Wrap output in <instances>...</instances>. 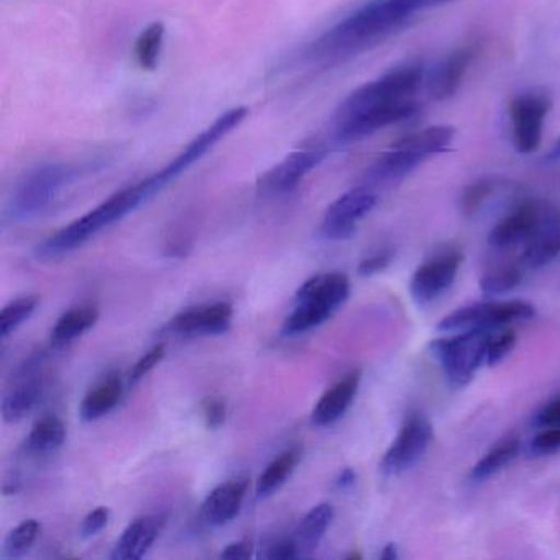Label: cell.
I'll use <instances>...</instances> for the list:
<instances>
[{
  "label": "cell",
  "mask_w": 560,
  "mask_h": 560,
  "mask_svg": "<svg viewBox=\"0 0 560 560\" xmlns=\"http://www.w3.org/2000/svg\"><path fill=\"white\" fill-rule=\"evenodd\" d=\"M530 457H544V455L560 452V428H544L533 441L529 442Z\"/></svg>",
  "instance_id": "cell-37"
},
{
  "label": "cell",
  "mask_w": 560,
  "mask_h": 560,
  "mask_svg": "<svg viewBox=\"0 0 560 560\" xmlns=\"http://www.w3.org/2000/svg\"><path fill=\"white\" fill-rule=\"evenodd\" d=\"M247 114L248 109L244 106L234 107V109L222 114L221 117H218V119L212 122V126L202 130L192 142H189L186 149L183 150L178 156H175L165 168L160 170V172H156L155 175L150 176V178L143 179V186H145L149 199H152L153 196L163 191L170 183L175 182L186 170L191 168L195 163H198L206 153L211 152L214 145H218L235 127L244 122Z\"/></svg>",
  "instance_id": "cell-7"
},
{
  "label": "cell",
  "mask_w": 560,
  "mask_h": 560,
  "mask_svg": "<svg viewBox=\"0 0 560 560\" xmlns=\"http://www.w3.org/2000/svg\"><path fill=\"white\" fill-rule=\"evenodd\" d=\"M165 25L162 22H153L137 38L136 57L142 70L153 71L159 67L163 44H165Z\"/></svg>",
  "instance_id": "cell-31"
},
{
  "label": "cell",
  "mask_w": 560,
  "mask_h": 560,
  "mask_svg": "<svg viewBox=\"0 0 560 560\" xmlns=\"http://www.w3.org/2000/svg\"><path fill=\"white\" fill-rule=\"evenodd\" d=\"M396 250L393 247L382 248L376 254L370 255V257L363 258L360 261L359 271L360 277H373V275L382 273L389 265L395 260Z\"/></svg>",
  "instance_id": "cell-38"
},
{
  "label": "cell",
  "mask_w": 560,
  "mask_h": 560,
  "mask_svg": "<svg viewBox=\"0 0 560 560\" xmlns=\"http://www.w3.org/2000/svg\"><path fill=\"white\" fill-rule=\"evenodd\" d=\"M454 137V127L432 126L401 137V139L393 143V147H398V149L408 150V152H415L429 159V156L435 155V153L447 150Z\"/></svg>",
  "instance_id": "cell-27"
},
{
  "label": "cell",
  "mask_w": 560,
  "mask_h": 560,
  "mask_svg": "<svg viewBox=\"0 0 560 560\" xmlns=\"http://www.w3.org/2000/svg\"><path fill=\"white\" fill-rule=\"evenodd\" d=\"M248 490L247 478H235L215 487L202 503V516L211 526L231 523L244 503Z\"/></svg>",
  "instance_id": "cell-21"
},
{
  "label": "cell",
  "mask_w": 560,
  "mask_h": 560,
  "mask_svg": "<svg viewBox=\"0 0 560 560\" xmlns=\"http://www.w3.org/2000/svg\"><path fill=\"white\" fill-rule=\"evenodd\" d=\"M264 557L271 560L300 559V552H298V546L293 537H290V539H281L271 544Z\"/></svg>",
  "instance_id": "cell-43"
},
{
  "label": "cell",
  "mask_w": 560,
  "mask_h": 560,
  "mask_svg": "<svg viewBox=\"0 0 560 560\" xmlns=\"http://www.w3.org/2000/svg\"><path fill=\"white\" fill-rule=\"evenodd\" d=\"M536 316V307L526 301H483L458 307L439 320V332H464V330H498L508 324L523 323Z\"/></svg>",
  "instance_id": "cell-8"
},
{
  "label": "cell",
  "mask_w": 560,
  "mask_h": 560,
  "mask_svg": "<svg viewBox=\"0 0 560 560\" xmlns=\"http://www.w3.org/2000/svg\"><path fill=\"white\" fill-rule=\"evenodd\" d=\"M494 182L490 178L478 179L464 189L460 196V209L465 215H474L480 211L488 198L493 195Z\"/></svg>",
  "instance_id": "cell-35"
},
{
  "label": "cell",
  "mask_w": 560,
  "mask_h": 560,
  "mask_svg": "<svg viewBox=\"0 0 560 560\" xmlns=\"http://www.w3.org/2000/svg\"><path fill=\"white\" fill-rule=\"evenodd\" d=\"M547 160H550V162H557V160H560V139L559 142L552 147V150H550L549 155H547Z\"/></svg>",
  "instance_id": "cell-47"
},
{
  "label": "cell",
  "mask_w": 560,
  "mask_h": 560,
  "mask_svg": "<svg viewBox=\"0 0 560 560\" xmlns=\"http://www.w3.org/2000/svg\"><path fill=\"white\" fill-rule=\"evenodd\" d=\"M165 353L166 347L163 346V343L150 349L149 352H147L145 355H143L142 359L133 365L132 372H130L129 376L130 383L136 385V383H139L143 376L149 375V373L152 372V370L155 369L163 359H165Z\"/></svg>",
  "instance_id": "cell-39"
},
{
  "label": "cell",
  "mask_w": 560,
  "mask_h": 560,
  "mask_svg": "<svg viewBox=\"0 0 560 560\" xmlns=\"http://www.w3.org/2000/svg\"><path fill=\"white\" fill-rule=\"evenodd\" d=\"M32 370L25 373L24 378L19 380L12 388L5 392L2 399V416L8 422L22 421L25 416L34 411L44 395V382L38 376L31 375Z\"/></svg>",
  "instance_id": "cell-23"
},
{
  "label": "cell",
  "mask_w": 560,
  "mask_h": 560,
  "mask_svg": "<svg viewBox=\"0 0 560 560\" xmlns=\"http://www.w3.org/2000/svg\"><path fill=\"white\" fill-rule=\"evenodd\" d=\"M524 270H526V267L523 264H511L488 271L480 280L481 293L485 296H501V294L510 293L523 283Z\"/></svg>",
  "instance_id": "cell-32"
},
{
  "label": "cell",
  "mask_w": 560,
  "mask_h": 560,
  "mask_svg": "<svg viewBox=\"0 0 560 560\" xmlns=\"http://www.w3.org/2000/svg\"><path fill=\"white\" fill-rule=\"evenodd\" d=\"M100 319V307L96 304H81L67 311L51 330V342L55 346H67L91 329Z\"/></svg>",
  "instance_id": "cell-26"
},
{
  "label": "cell",
  "mask_w": 560,
  "mask_h": 560,
  "mask_svg": "<svg viewBox=\"0 0 560 560\" xmlns=\"http://www.w3.org/2000/svg\"><path fill=\"white\" fill-rule=\"evenodd\" d=\"M77 170L65 163L38 166L28 172L12 191L4 221L21 222L47 211L65 188L73 182Z\"/></svg>",
  "instance_id": "cell-5"
},
{
  "label": "cell",
  "mask_w": 560,
  "mask_h": 560,
  "mask_svg": "<svg viewBox=\"0 0 560 560\" xmlns=\"http://www.w3.org/2000/svg\"><path fill=\"white\" fill-rule=\"evenodd\" d=\"M378 205V196L370 186H359L337 198L327 208L317 235L323 241H349L357 234V225Z\"/></svg>",
  "instance_id": "cell-9"
},
{
  "label": "cell",
  "mask_w": 560,
  "mask_h": 560,
  "mask_svg": "<svg viewBox=\"0 0 560 560\" xmlns=\"http://www.w3.org/2000/svg\"><path fill=\"white\" fill-rule=\"evenodd\" d=\"M382 560H396L398 559V547L396 544L389 542L383 547L382 553H380Z\"/></svg>",
  "instance_id": "cell-46"
},
{
  "label": "cell",
  "mask_w": 560,
  "mask_h": 560,
  "mask_svg": "<svg viewBox=\"0 0 560 560\" xmlns=\"http://www.w3.org/2000/svg\"><path fill=\"white\" fill-rule=\"evenodd\" d=\"M360 380H362V372L352 370L339 382L334 383L314 406L313 412H311V422L317 428H326V425L339 421L352 406L357 392H359Z\"/></svg>",
  "instance_id": "cell-19"
},
{
  "label": "cell",
  "mask_w": 560,
  "mask_h": 560,
  "mask_svg": "<svg viewBox=\"0 0 560 560\" xmlns=\"http://www.w3.org/2000/svg\"><path fill=\"white\" fill-rule=\"evenodd\" d=\"M67 439V428L57 416L47 415L35 422L25 439V447L35 455H47L57 452Z\"/></svg>",
  "instance_id": "cell-28"
},
{
  "label": "cell",
  "mask_w": 560,
  "mask_h": 560,
  "mask_svg": "<svg viewBox=\"0 0 560 560\" xmlns=\"http://www.w3.org/2000/svg\"><path fill=\"white\" fill-rule=\"evenodd\" d=\"M147 201L149 199H147L145 191H143L142 182L114 192L110 198L101 202L93 211L81 215L80 219L71 222L67 228L61 229L57 234L47 238V241L42 242L37 247L38 257L57 258L77 250L81 245L91 241L97 232L126 218L130 212L145 205Z\"/></svg>",
  "instance_id": "cell-2"
},
{
  "label": "cell",
  "mask_w": 560,
  "mask_h": 560,
  "mask_svg": "<svg viewBox=\"0 0 560 560\" xmlns=\"http://www.w3.org/2000/svg\"><path fill=\"white\" fill-rule=\"evenodd\" d=\"M533 424L539 429L560 428V396L534 416Z\"/></svg>",
  "instance_id": "cell-42"
},
{
  "label": "cell",
  "mask_w": 560,
  "mask_h": 560,
  "mask_svg": "<svg viewBox=\"0 0 560 560\" xmlns=\"http://www.w3.org/2000/svg\"><path fill=\"white\" fill-rule=\"evenodd\" d=\"M109 510L104 506L96 508V510L91 511L86 517H84L83 523H81L80 534L81 537H93L96 534H100L104 527L109 523Z\"/></svg>",
  "instance_id": "cell-40"
},
{
  "label": "cell",
  "mask_w": 560,
  "mask_h": 560,
  "mask_svg": "<svg viewBox=\"0 0 560 560\" xmlns=\"http://www.w3.org/2000/svg\"><path fill=\"white\" fill-rule=\"evenodd\" d=\"M326 150L319 147L296 150L258 179L257 188L265 196H281L293 191L301 182L323 163Z\"/></svg>",
  "instance_id": "cell-13"
},
{
  "label": "cell",
  "mask_w": 560,
  "mask_h": 560,
  "mask_svg": "<svg viewBox=\"0 0 560 560\" xmlns=\"http://www.w3.org/2000/svg\"><path fill=\"white\" fill-rule=\"evenodd\" d=\"M332 520L334 508L329 503L316 504L304 514L293 536L300 557H310L317 549Z\"/></svg>",
  "instance_id": "cell-25"
},
{
  "label": "cell",
  "mask_w": 560,
  "mask_h": 560,
  "mask_svg": "<svg viewBox=\"0 0 560 560\" xmlns=\"http://www.w3.org/2000/svg\"><path fill=\"white\" fill-rule=\"evenodd\" d=\"M434 439V428L425 416L415 415L406 419L393 444L380 462V471L386 477L405 474L415 467Z\"/></svg>",
  "instance_id": "cell-11"
},
{
  "label": "cell",
  "mask_w": 560,
  "mask_h": 560,
  "mask_svg": "<svg viewBox=\"0 0 560 560\" xmlns=\"http://www.w3.org/2000/svg\"><path fill=\"white\" fill-rule=\"evenodd\" d=\"M552 107L546 93H521L510 101L511 137L514 149L524 155L536 152L542 142L544 124Z\"/></svg>",
  "instance_id": "cell-10"
},
{
  "label": "cell",
  "mask_w": 560,
  "mask_h": 560,
  "mask_svg": "<svg viewBox=\"0 0 560 560\" xmlns=\"http://www.w3.org/2000/svg\"><path fill=\"white\" fill-rule=\"evenodd\" d=\"M546 202L524 199L504 215L488 235V244L497 250H511L526 244L542 221Z\"/></svg>",
  "instance_id": "cell-15"
},
{
  "label": "cell",
  "mask_w": 560,
  "mask_h": 560,
  "mask_svg": "<svg viewBox=\"0 0 560 560\" xmlns=\"http://www.w3.org/2000/svg\"><path fill=\"white\" fill-rule=\"evenodd\" d=\"M42 526L37 520L22 521L8 534L2 547V559L12 560L25 556L40 536Z\"/></svg>",
  "instance_id": "cell-33"
},
{
  "label": "cell",
  "mask_w": 560,
  "mask_h": 560,
  "mask_svg": "<svg viewBox=\"0 0 560 560\" xmlns=\"http://www.w3.org/2000/svg\"><path fill=\"white\" fill-rule=\"evenodd\" d=\"M234 310L228 303L202 304L176 314L168 329L178 336H219L231 327Z\"/></svg>",
  "instance_id": "cell-17"
},
{
  "label": "cell",
  "mask_w": 560,
  "mask_h": 560,
  "mask_svg": "<svg viewBox=\"0 0 560 560\" xmlns=\"http://www.w3.org/2000/svg\"><path fill=\"white\" fill-rule=\"evenodd\" d=\"M38 303H40L38 296H22L11 301L0 313V337L8 339L35 313Z\"/></svg>",
  "instance_id": "cell-34"
},
{
  "label": "cell",
  "mask_w": 560,
  "mask_h": 560,
  "mask_svg": "<svg viewBox=\"0 0 560 560\" xmlns=\"http://www.w3.org/2000/svg\"><path fill=\"white\" fill-rule=\"evenodd\" d=\"M490 336L491 330H464L455 332L454 337H439L429 343V350L441 363L452 388L467 386L480 366L487 363Z\"/></svg>",
  "instance_id": "cell-6"
},
{
  "label": "cell",
  "mask_w": 560,
  "mask_h": 560,
  "mask_svg": "<svg viewBox=\"0 0 560 560\" xmlns=\"http://www.w3.org/2000/svg\"><path fill=\"white\" fill-rule=\"evenodd\" d=\"M435 5L438 0H369L317 38L311 45L310 58L319 63L346 60L398 31L412 15Z\"/></svg>",
  "instance_id": "cell-1"
},
{
  "label": "cell",
  "mask_w": 560,
  "mask_h": 560,
  "mask_svg": "<svg viewBox=\"0 0 560 560\" xmlns=\"http://www.w3.org/2000/svg\"><path fill=\"white\" fill-rule=\"evenodd\" d=\"M424 80L425 68L422 61H409L401 67L393 68L378 80L370 81L349 94L346 101L337 107L334 126L362 116L369 110L378 109V107L415 100Z\"/></svg>",
  "instance_id": "cell-3"
},
{
  "label": "cell",
  "mask_w": 560,
  "mask_h": 560,
  "mask_svg": "<svg viewBox=\"0 0 560 560\" xmlns=\"http://www.w3.org/2000/svg\"><path fill=\"white\" fill-rule=\"evenodd\" d=\"M360 553L359 552H353V553H350V556H347V559H360Z\"/></svg>",
  "instance_id": "cell-48"
},
{
  "label": "cell",
  "mask_w": 560,
  "mask_h": 560,
  "mask_svg": "<svg viewBox=\"0 0 560 560\" xmlns=\"http://www.w3.org/2000/svg\"><path fill=\"white\" fill-rule=\"evenodd\" d=\"M202 411H205L206 425L209 429H219L225 421V402L222 399L209 398L202 402Z\"/></svg>",
  "instance_id": "cell-41"
},
{
  "label": "cell",
  "mask_w": 560,
  "mask_h": 560,
  "mask_svg": "<svg viewBox=\"0 0 560 560\" xmlns=\"http://www.w3.org/2000/svg\"><path fill=\"white\" fill-rule=\"evenodd\" d=\"M350 296V280L347 275H316L301 284L296 293V307L287 317L281 332L287 337L310 332L314 327L326 323Z\"/></svg>",
  "instance_id": "cell-4"
},
{
  "label": "cell",
  "mask_w": 560,
  "mask_h": 560,
  "mask_svg": "<svg viewBox=\"0 0 560 560\" xmlns=\"http://www.w3.org/2000/svg\"><path fill=\"white\" fill-rule=\"evenodd\" d=\"M301 458H303V452L301 448H288V451L281 452L277 458L268 464L265 468L264 474L260 475L257 481V494L260 498L270 497L271 493L283 487L287 483L288 478L293 475L300 465Z\"/></svg>",
  "instance_id": "cell-30"
},
{
  "label": "cell",
  "mask_w": 560,
  "mask_h": 560,
  "mask_svg": "<svg viewBox=\"0 0 560 560\" xmlns=\"http://www.w3.org/2000/svg\"><path fill=\"white\" fill-rule=\"evenodd\" d=\"M560 254V212L547 205L542 221L533 237L524 244L521 264L526 270H539Z\"/></svg>",
  "instance_id": "cell-18"
},
{
  "label": "cell",
  "mask_w": 560,
  "mask_h": 560,
  "mask_svg": "<svg viewBox=\"0 0 560 560\" xmlns=\"http://www.w3.org/2000/svg\"><path fill=\"white\" fill-rule=\"evenodd\" d=\"M521 441L517 438H506L504 441L498 442L493 448L487 452L477 464L471 468L470 478L474 483L488 480L493 475L500 474L506 468L514 458L520 455Z\"/></svg>",
  "instance_id": "cell-29"
},
{
  "label": "cell",
  "mask_w": 560,
  "mask_h": 560,
  "mask_svg": "<svg viewBox=\"0 0 560 560\" xmlns=\"http://www.w3.org/2000/svg\"><path fill=\"white\" fill-rule=\"evenodd\" d=\"M424 162L425 156L392 145L388 152L382 153L370 165L363 175V182H365V186L392 185V183L401 182L406 176L411 175Z\"/></svg>",
  "instance_id": "cell-22"
},
{
  "label": "cell",
  "mask_w": 560,
  "mask_h": 560,
  "mask_svg": "<svg viewBox=\"0 0 560 560\" xmlns=\"http://www.w3.org/2000/svg\"><path fill=\"white\" fill-rule=\"evenodd\" d=\"M124 383L119 375H107L84 396L80 416L84 422L97 421L109 415L122 399Z\"/></svg>",
  "instance_id": "cell-24"
},
{
  "label": "cell",
  "mask_w": 560,
  "mask_h": 560,
  "mask_svg": "<svg viewBox=\"0 0 560 560\" xmlns=\"http://www.w3.org/2000/svg\"><path fill=\"white\" fill-rule=\"evenodd\" d=\"M252 553H254L252 542H248V540H237V542H232L224 547V550L221 552V559H250Z\"/></svg>",
  "instance_id": "cell-44"
},
{
  "label": "cell",
  "mask_w": 560,
  "mask_h": 560,
  "mask_svg": "<svg viewBox=\"0 0 560 560\" xmlns=\"http://www.w3.org/2000/svg\"><path fill=\"white\" fill-rule=\"evenodd\" d=\"M419 110H421V104L415 100L389 104V106L378 107V109L369 110V113L353 117L346 122L337 124L334 126V136L342 143L359 142L386 127L418 116Z\"/></svg>",
  "instance_id": "cell-14"
},
{
  "label": "cell",
  "mask_w": 560,
  "mask_h": 560,
  "mask_svg": "<svg viewBox=\"0 0 560 560\" xmlns=\"http://www.w3.org/2000/svg\"><path fill=\"white\" fill-rule=\"evenodd\" d=\"M163 526H165V517L162 514H147V516L137 517L126 527L122 536L114 546L110 557L114 560L142 559L159 539Z\"/></svg>",
  "instance_id": "cell-20"
},
{
  "label": "cell",
  "mask_w": 560,
  "mask_h": 560,
  "mask_svg": "<svg viewBox=\"0 0 560 560\" xmlns=\"http://www.w3.org/2000/svg\"><path fill=\"white\" fill-rule=\"evenodd\" d=\"M477 45L468 44L465 47L457 48L451 55L439 61L431 73L425 77V90L428 96L435 103H444L457 94L465 73L471 61L477 57Z\"/></svg>",
  "instance_id": "cell-16"
},
{
  "label": "cell",
  "mask_w": 560,
  "mask_h": 560,
  "mask_svg": "<svg viewBox=\"0 0 560 560\" xmlns=\"http://www.w3.org/2000/svg\"><path fill=\"white\" fill-rule=\"evenodd\" d=\"M464 255L455 248H444L441 254L428 258L412 275L409 291L418 304H431L442 296L457 278Z\"/></svg>",
  "instance_id": "cell-12"
},
{
  "label": "cell",
  "mask_w": 560,
  "mask_h": 560,
  "mask_svg": "<svg viewBox=\"0 0 560 560\" xmlns=\"http://www.w3.org/2000/svg\"><path fill=\"white\" fill-rule=\"evenodd\" d=\"M516 342V330L511 329V327H503L501 330L498 329L497 334H491L487 350L488 365L494 366L503 362L510 355Z\"/></svg>",
  "instance_id": "cell-36"
},
{
  "label": "cell",
  "mask_w": 560,
  "mask_h": 560,
  "mask_svg": "<svg viewBox=\"0 0 560 560\" xmlns=\"http://www.w3.org/2000/svg\"><path fill=\"white\" fill-rule=\"evenodd\" d=\"M355 471H353L350 467H346L343 470L339 471V475H337L334 485H336L337 490H349V488H352L353 485H355Z\"/></svg>",
  "instance_id": "cell-45"
},
{
  "label": "cell",
  "mask_w": 560,
  "mask_h": 560,
  "mask_svg": "<svg viewBox=\"0 0 560 560\" xmlns=\"http://www.w3.org/2000/svg\"><path fill=\"white\" fill-rule=\"evenodd\" d=\"M447 2H451V0H441V4H447Z\"/></svg>",
  "instance_id": "cell-49"
}]
</instances>
